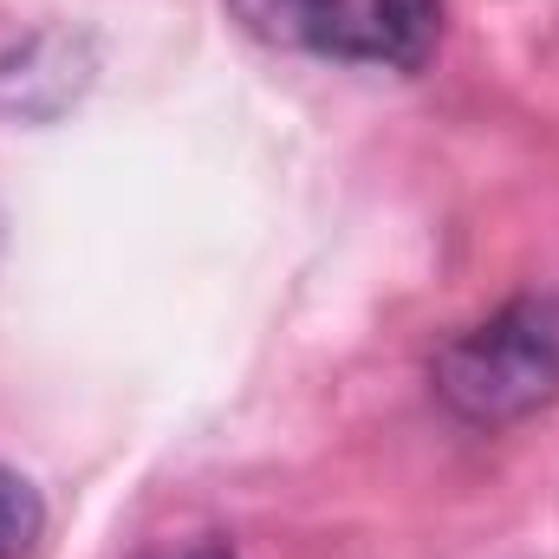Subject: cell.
Masks as SVG:
<instances>
[{"instance_id": "6da1fadb", "label": "cell", "mask_w": 559, "mask_h": 559, "mask_svg": "<svg viewBox=\"0 0 559 559\" xmlns=\"http://www.w3.org/2000/svg\"><path fill=\"white\" fill-rule=\"evenodd\" d=\"M449 417L508 429L559 397V293H521L481 325L455 332L429 365Z\"/></svg>"}, {"instance_id": "7a4b0ae2", "label": "cell", "mask_w": 559, "mask_h": 559, "mask_svg": "<svg viewBox=\"0 0 559 559\" xmlns=\"http://www.w3.org/2000/svg\"><path fill=\"white\" fill-rule=\"evenodd\" d=\"M436 39H442V0H325L312 52L384 72H423Z\"/></svg>"}, {"instance_id": "3957f363", "label": "cell", "mask_w": 559, "mask_h": 559, "mask_svg": "<svg viewBox=\"0 0 559 559\" xmlns=\"http://www.w3.org/2000/svg\"><path fill=\"white\" fill-rule=\"evenodd\" d=\"M46 534V501L26 475L0 468V559H26Z\"/></svg>"}, {"instance_id": "277c9868", "label": "cell", "mask_w": 559, "mask_h": 559, "mask_svg": "<svg viewBox=\"0 0 559 559\" xmlns=\"http://www.w3.org/2000/svg\"><path fill=\"white\" fill-rule=\"evenodd\" d=\"M228 7H235L261 39H274V46H312L325 0H228Z\"/></svg>"}, {"instance_id": "5b68a950", "label": "cell", "mask_w": 559, "mask_h": 559, "mask_svg": "<svg viewBox=\"0 0 559 559\" xmlns=\"http://www.w3.org/2000/svg\"><path fill=\"white\" fill-rule=\"evenodd\" d=\"M143 559H235L228 540H189V547H169V554H143Z\"/></svg>"}]
</instances>
